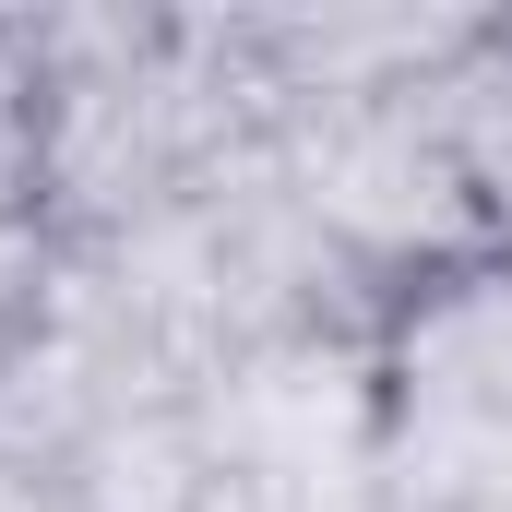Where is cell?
<instances>
[{"label":"cell","mask_w":512,"mask_h":512,"mask_svg":"<svg viewBox=\"0 0 512 512\" xmlns=\"http://www.w3.org/2000/svg\"><path fill=\"white\" fill-rule=\"evenodd\" d=\"M382 512H512V251L453 239L370 334Z\"/></svg>","instance_id":"obj_1"},{"label":"cell","mask_w":512,"mask_h":512,"mask_svg":"<svg viewBox=\"0 0 512 512\" xmlns=\"http://www.w3.org/2000/svg\"><path fill=\"white\" fill-rule=\"evenodd\" d=\"M429 143H441V179L465 191V239L512 251V24H477L429 96Z\"/></svg>","instance_id":"obj_2"},{"label":"cell","mask_w":512,"mask_h":512,"mask_svg":"<svg viewBox=\"0 0 512 512\" xmlns=\"http://www.w3.org/2000/svg\"><path fill=\"white\" fill-rule=\"evenodd\" d=\"M48 191H60V84H48V48L0 24V251L48 215Z\"/></svg>","instance_id":"obj_3"},{"label":"cell","mask_w":512,"mask_h":512,"mask_svg":"<svg viewBox=\"0 0 512 512\" xmlns=\"http://www.w3.org/2000/svg\"><path fill=\"white\" fill-rule=\"evenodd\" d=\"M0 512H108L72 465H48V453H12L0 441Z\"/></svg>","instance_id":"obj_4"}]
</instances>
